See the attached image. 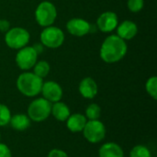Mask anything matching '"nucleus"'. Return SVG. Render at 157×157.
Wrapping results in <instances>:
<instances>
[{
  "label": "nucleus",
  "instance_id": "obj_15",
  "mask_svg": "<svg viewBox=\"0 0 157 157\" xmlns=\"http://www.w3.org/2000/svg\"><path fill=\"white\" fill-rule=\"evenodd\" d=\"M99 157H124V152L122 148L116 143H106L104 144L99 151H98Z\"/></svg>",
  "mask_w": 157,
  "mask_h": 157
},
{
  "label": "nucleus",
  "instance_id": "obj_23",
  "mask_svg": "<svg viewBox=\"0 0 157 157\" xmlns=\"http://www.w3.org/2000/svg\"><path fill=\"white\" fill-rule=\"evenodd\" d=\"M127 6L130 11L133 13H137L144 8V0H128Z\"/></svg>",
  "mask_w": 157,
  "mask_h": 157
},
{
  "label": "nucleus",
  "instance_id": "obj_6",
  "mask_svg": "<svg viewBox=\"0 0 157 157\" xmlns=\"http://www.w3.org/2000/svg\"><path fill=\"white\" fill-rule=\"evenodd\" d=\"M40 38L43 46L51 49H56L63 45L64 41V33L58 27L49 26L44 28L40 33Z\"/></svg>",
  "mask_w": 157,
  "mask_h": 157
},
{
  "label": "nucleus",
  "instance_id": "obj_24",
  "mask_svg": "<svg viewBox=\"0 0 157 157\" xmlns=\"http://www.w3.org/2000/svg\"><path fill=\"white\" fill-rule=\"evenodd\" d=\"M0 157H12V154L9 147L6 144L1 143H0Z\"/></svg>",
  "mask_w": 157,
  "mask_h": 157
},
{
  "label": "nucleus",
  "instance_id": "obj_19",
  "mask_svg": "<svg viewBox=\"0 0 157 157\" xmlns=\"http://www.w3.org/2000/svg\"><path fill=\"white\" fill-rule=\"evenodd\" d=\"M100 115H101V109L98 104L92 103L87 106L86 109V118L88 121L98 120Z\"/></svg>",
  "mask_w": 157,
  "mask_h": 157
},
{
  "label": "nucleus",
  "instance_id": "obj_25",
  "mask_svg": "<svg viewBox=\"0 0 157 157\" xmlns=\"http://www.w3.org/2000/svg\"><path fill=\"white\" fill-rule=\"evenodd\" d=\"M48 157H69L67 154L61 149H52L49 152Z\"/></svg>",
  "mask_w": 157,
  "mask_h": 157
},
{
  "label": "nucleus",
  "instance_id": "obj_26",
  "mask_svg": "<svg viewBox=\"0 0 157 157\" xmlns=\"http://www.w3.org/2000/svg\"><path fill=\"white\" fill-rule=\"evenodd\" d=\"M10 29V23L6 19H0V31L6 32Z\"/></svg>",
  "mask_w": 157,
  "mask_h": 157
},
{
  "label": "nucleus",
  "instance_id": "obj_9",
  "mask_svg": "<svg viewBox=\"0 0 157 157\" xmlns=\"http://www.w3.org/2000/svg\"><path fill=\"white\" fill-rule=\"evenodd\" d=\"M40 93L42 94L43 98L52 104L61 101L63 98V88L58 83L54 81H47L45 83L43 82Z\"/></svg>",
  "mask_w": 157,
  "mask_h": 157
},
{
  "label": "nucleus",
  "instance_id": "obj_28",
  "mask_svg": "<svg viewBox=\"0 0 157 157\" xmlns=\"http://www.w3.org/2000/svg\"><path fill=\"white\" fill-rule=\"evenodd\" d=\"M0 140H1V134H0Z\"/></svg>",
  "mask_w": 157,
  "mask_h": 157
},
{
  "label": "nucleus",
  "instance_id": "obj_20",
  "mask_svg": "<svg viewBox=\"0 0 157 157\" xmlns=\"http://www.w3.org/2000/svg\"><path fill=\"white\" fill-rule=\"evenodd\" d=\"M130 157H152V154L146 146L139 144L131 150Z\"/></svg>",
  "mask_w": 157,
  "mask_h": 157
},
{
  "label": "nucleus",
  "instance_id": "obj_7",
  "mask_svg": "<svg viewBox=\"0 0 157 157\" xmlns=\"http://www.w3.org/2000/svg\"><path fill=\"white\" fill-rule=\"evenodd\" d=\"M82 132L87 142L91 144H98L105 139L107 130L102 121L99 120H94L87 121Z\"/></svg>",
  "mask_w": 157,
  "mask_h": 157
},
{
  "label": "nucleus",
  "instance_id": "obj_16",
  "mask_svg": "<svg viewBox=\"0 0 157 157\" xmlns=\"http://www.w3.org/2000/svg\"><path fill=\"white\" fill-rule=\"evenodd\" d=\"M31 121L28 115L23 113H17L11 116L9 124L11 125L12 129L17 132H24L28 130L30 126Z\"/></svg>",
  "mask_w": 157,
  "mask_h": 157
},
{
  "label": "nucleus",
  "instance_id": "obj_14",
  "mask_svg": "<svg viewBox=\"0 0 157 157\" xmlns=\"http://www.w3.org/2000/svg\"><path fill=\"white\" fill-rule=\"evenodd\" d=\"M87 119L81 113L71 114L65 121L67 129L72 132H80L86 124Z\"/></svg>",
  "mask_w": 157,
  "mask_h": 157
},
{
  "label": "nucleus",
  "instance_id": "obj_5",
  "mask_svg": "<svg viewBox=\"0 0 157 157\" xmlns=\"http://www.w3.org/2000/svg\"><path fill=\"white\" fill-rule=\"evenodd\" d=\"M29 32L26 29L15 27L10 28L9 30L6 32L5 42L7 47L14 50H19L27 46V44L29 42Z\"/></svg>",
  "mask_w": 157,
  "mask_h": 157
},
{
  "label": "nucleus",
  "instance_id": "obj_12",
  "mask_svg": "<svg viewBox=\"0 0 157 157\" xmlns=\"http://www.w3.org/2000/svg\"><path fill=\"white\" fill-rule=\"evenodd\" d=\"M79 93L81 96L87 99L94 98L98 92V87L96 81L91 77H85L81 80L78 86Z\"/></svg>",
  "mask_w": 157,
  "mask_h": 157
},
{
  "label": "nucleus",
  "instance_id": "obj_3",
  "mask_svg": "<svg viewBox=\"0 0 157 157\" xmlns=\"http://www.w3.org/2000/svg\"><path fill=\"white\" fill-rule=\"evenodd\" d=\"M52 111V103L44 98H39L30 102L28 107V116L34 122H41L47 120Z\"/></svg>",
  "mask_w": 157,
  "mask_h": 157
},
{
  "label": "nucleus",
  "instance_id": "obj_1",
  "mask_svg": "<svg viewBox=\"0 0 157 157\" xmlns=\"http://www.w3.org/2000/svg\"><path fill=\"white\" fill-rule=\"evenodd\" d=\"M128 52L126 41L118 35L107 37L100 47V58L107 63H114L122 60Z\"/></svg>",
  "mask_w": 157,
  "mask_h": 157
},
{
  "label": "nucleus",
  "instance_id": "obj_11",
  "mask_svg": "<svg viewBox=\"0 0 157 157\" xmlns=\"http://www.w3.org/2000/svg\"><path fill=\"white\" fill-rule=\"evenodd\" d=\"M66 29L73 36L83 37L90 32L91 27L86 20L79 17H75L67 21Z\"/></svg>",
  "mask_w": 157,
  "mask_h": 157
},
{
  "label": "nucleus",
  "instance_id": "obj_8",
  "mask_svg": "<svg viewBox=\"0 0 157 157\" xmlns=\"http://www.w3.org/2000/svg\"><path fill=\"white\" fill-rule=\"evenodd\" d=\"M38 53L32 46H25L17 52L16 55V63L19 69L27 71L35 65L38 59Z\"/></svg>",
  "mask_w": 157,
  "mask_h": 157
},
{
  "label": "nucleus",
  "instance_id": "obj_21",
  "mask_svg": "<svg viewBox=\"0 0 157 157\" xmlns=\"http://www.w3.org/2000/svg\"><path fill=\"white\" fill-rule=\"evenodd\" d=\"M145 89L148 95L153 98L155 100L157 99V77L156 76H152L150 77L146 84H145Z\"/></svg>",
  "mask_w": 157,
  "mask_h": 157
},
{
  "label": "nucleus",
  "instance_id": "obj_27",
  "mask_svg": "<svg viewBox=\"0 0 157 157\" xmlns=\"http://www.w3.org/2000/svg\"><path fill=\"white\" fill-rule=\"evenodd\" d=\"M33 48H34V50L37 52V53L38 54H40V53H41L42 52H43V45L40 43H35V45H33L32 46Z\"/></svg>",
  "mask_w": 157,
  "mask_h": 157
},
{
  "label": "nucleus",
  "instance_id": "obj_2",
  "mask_svg": "<svg viewBox=\"0 0 157 157\" xmlns=\"http://www.w3.org/2000/svg\"><path fill=\"white\" fill-rule=\"evenodd\" d=\"M43 85V79L36 75L34 73L24 72L17 79V87L18 91L29 98L38 96Z\"/></svg>",
  "mask_w": 157,
  "mask_h": 157
},
{
  "label": "nucleus",
  "instance_id": "obj_13",
  "mask_svg": "<svg viewBox=\"0 0 157 157\" xmlns=\"http://www.w3.org/2000/svg\"><path fill=\"white\" fill-rule=\"evenodd\" d=\"M138 32L137 25L132 20H124L117 26V35L124 40H132Z\"/></svg>",
  "mask_w": 157,
  "mask_h": 157
},
{
  "label": "nucleus",
  "instance_id": "obj_22",
  "mask_svg": "<svg viewBox=\"0 0 157 157\" xmlns=\"http://www.w3.org/2000/svg\"><path fill=\"white\" fill-rule=\"evenodd\" d=\"M11 116V111L8 107L0 103V127L9 124Z\"/></svg>",
  "mask_w": 157,
  "mask_h": 157
},
{
  "label": "nucleus",
  "instance_id": "obj_18",
  "mask_svg": "<svg viewBox=\"0 0 157 157\" xmlns=\"http://www.w3.org/2000/svg\"><path fill=\"white\" fill-rule=\"evenodd\" d=\"M50 70H51V66L49 63H47L46 61L37 62L33 66V73L42 79L49 75Z\"/></svg>",
  "mask_w": 157,
  "mask_h": 157
},
{
  "label": "nucleus",
  "instance_id": "obj_17",
  "mask_svg": "<svg viewBox=\"0 0 157 157\" xmlns=\"http://www.w3.org/2000/svg\"><path fill=\"white\" fill-rule=\"evenodd\" d=\"M51 115H52L54 119H56L59 121H65L71 115V112L69 107L65 103L58 101L52 104Z\"/></svg>",
  "mask_w": 157,
  "mask_h": 157
},
{
  "label": "nucleus",
  "instance_id": "obj_10",
  "mask_svg": "<svg viewBox=\"0 0 157 157\" xmlns=\"http://www.w3.org/2000/svg\"><path fill=\"white\" fill-rule=\"evenodd\" d=\"M118 16L115 12L106 11L103 12L97 20V25L100 31L104 33L113 31L118 26Z\"/></svg>",
  "mask_w": 157,
  "mask_h": 157
},
{
  "label": "nucleus",
  "instance_id": "obj_4",
  "mask_svg": "<svg viewBox=\"0 0 157 157\" xmlns=\"http://www.w3.org/2000/svg\"><path fill=\"white\" fill-rule=\"evenodd\" d=\"M57 17L55 6L50 1L40 2L35 10V18L37 23L41 27L52 26Z\"/></svg>",
  "mask_w": 157,
  "mask_h": 157
}]
</instances>
